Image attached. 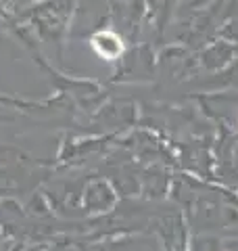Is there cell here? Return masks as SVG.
Returning <instances> with one entry per match:
<instances>
[{
    "instance_id": "obj_1",
    "label": "cell",
    "mask_w": 238,
    "mask_h": 251,
    "mask_svg": "<svg viewBox=\"0 0 238 251\" xmlns=\"http://www.w3.org/2000/svg\"><path fill=\"white\" fill-rule=\"evenodd\" d=\"M92 46H94V50L98 52V57L107 59V61H113L123 52L121 38L113 34V31H98V34H94Z\"/></svg>"
}]
</instances>
